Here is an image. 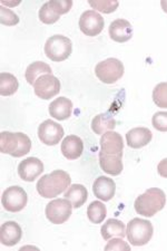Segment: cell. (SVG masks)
Listing matches in <instances>:
<instances>
[{
  "mask_svg": "<svg viewBox=\"0 0 167 251\" xmlns=\"http://www.w3.org/2000/svg\"><path fill=\"white\" fill-rule=\"evenodd\" d=\"M72 179L63 170H56L49 174H45L37 182L36 189L43 198L52 199L69 188Z\"/></svg>",
  "mask_w": 167,
  "mask_h": 251,
  "instance_id": "6da1fadb",
  "label": "cell"
},
{
  "mask_svg": "<svg viewBox=\"0 0 167 251\" xmlns=\"http://www.w3.org/2000/svg\"><path fill=\"white\" fill-rule=\"evenodd\" d=\"M166 204V196L162 189H147L135 200V211L144 217H154L158 211L164 209Z\"/></svg>",
  "mask_w": 167,
  "mask_h": 251,
  "instance_id": "7a4b0ae2",
  "label": "cell"
},
{
  "mask_svg": "<svg viewBox=\"0 0 167 251\" xmlns=\"http://www.w3.org/2000/svg\"><path fill=\"white\" fill-rule=\"evenodd\" d=\"M31 150V141L24 133L1 132L0 134V151L3 154L14 157H22L28 154Z\"/></svg>",
  "mask_w": 167,
  "mask_h": 251,
  "instance_id": "3957f363",
  "label": "cell"
},
{
  "mask_svg": "<svg viewBox=\"0 0 167 251\" xmlns=\"http://www.w3.org/2000/svg\"><path fill=\"white\" fill-rule=\"evenodd\" d=\"M154 228L153 225L148 220L141 219V218H134L130 220L126 229V236L128 241L135 247L145 246L148 244L153 237Z\"/></svg>",
  "mask_w": 167,
  "mask_h": 251,
  "instance_id": "277c9868",
  "label": "cell"
},
{
  "mask_svg": "<svg viewBox=\"0 0 167 251\" xmlns=\"http://www.w3.org/2000/svg\"><path fill=\"white\" fill-rule=\"evenodd\" d=\"M72 52V43L66 36L54 35L45 44V54L52 62L66 60Z\"/></svg>",
  "mask_w": 167,
  "mask_h": 251,
  "instance_id": "5b68a950",
  "label": "cell"
},
{
  "mask_svg": "<svg viewBox=\"0 0 167 251\" xmlns=\"http://www.w3.org/2000/svg\"><path fill=\"white\" fill-rule=\"evenodd\" d=\"M124 65L117 58H107L99 62L95 67V74L100 82L114 84L123 77Z\"/></svg>",
  "mask_w": 167,
  "mask_h": 251,
  "instance_id": "8992f818",
  "label": "cell"
},
{
  "mask_svg": "<svg viewBox=\"0 0 167 251\" xmlns=\"http://www.w3.org/2000/svg\"><path fill=\"white\" fill-rule=\"evenodd\" d=\"M72 202L65 199H55L47 204L45 213L47 219L54 225H62L71 218L72 213Z\"/></svg>",
  "mask_w": 167,
  "mask_h": 251,
  "instance_id": "52a82bcc",
  "label": "cell"
},
{
  "mask_svg": "<svg viewBox=\"0 0 167 251\" xmlns=\"http://www.w3.org/2000/svg\"><path fill=\"white\" fill-rule=\"evenodd\" d=\"M28 202V196L25 190L18 185L6 189L1 197V204L7 211L19 212L25 209Z\"/></svg>",
  "mask_w": 167,
  "mask_h": 251,
  "instance_id": "ba28073f",
  "label": "cell"
},
{
  "mask_svg": "<svg viewBox=\"0 0 167 251\" xmlns=\"http://www.w3.org/2000/svg\"><path fill=\"white\" fill-rule=\"evenodd\" d=\"M105 20L96 10H87L81 14L79 19V28L86 36L94 37L100 34L104 29Z\"/></svg>",
  "mask_w": 167,
  "mask_h": 251,
  "instance_id": "9c48e42d",
  "label": "cell"
},
{
  "mask_svg": "<svg viewBox=\"0 0 167 251\" xmlns=\"http://www.w3.org/2000/svg\"><path fill=\"white\" fill-rule=\"evenodd\" d=\"M34 91L40 99L50 100L60 92V82L52 74L43 75L35 82Z\"/></svg>",
  "mask_w": 167,
  "mask_h": 251,
  "instance_id": "30bf717a",
  "label": "cell"
},
{
  "mask_svg": "<svg viewBox=\"0 0 167 251\" xmlns=\"http://www.w3.org/2000/svg\"><path fill=\"white\" fill-rule=\"evenodd\" d=\"M64 136V128L60 124L54 122L51 120H46L39 125L38 137L46 145L58 144Z\"/></svg>",
  "mask_w": 167,
  "mask_h": 251,
  "instance_id": "8fae6325",
  "label": "cell"
},
{
  "mask_svg": "<svg viewBox=\"0 0 167 251\" xmlns=\"http://www.w3.org/2000/svg\"><path fill=\"white\" fill-rule=\"evenodd\" d=\"M44 164L37 157H27L18 165V174L24 181L32 182L43 173Z\"/></svg>",
  "mask_w": 167,
  "mask_h": 251,
  "instance_id": "7c38bea8",
  "label": "cell"
},
{
  "mask_svg": "<svg viewBox=\"0 0 167 251\" xmlns=\"http://www.w3.org/2000/svg\"><path fill=\"white\" fill-rule=\"evenodd\" d=\"M124 142L119 133L108 131L100 139V152L105 154L123 155Z\"/></svg>",
  "mask_w": 167,
  "mask_h": 251,
  "instance_id": "4fadbf2b",
  "label": "cell"
},
{
  "mask_svg": "<svg viewBox=\"0 0 167 251\" xmlns=\"http://www.w3.org/2000/svg\"><path fill=\"white\" fill-rule=\"evenodd\" d=\"M93 192L99 200L107 202L112 200L114 196H115L116 184L111 177L99 176L94 182Z\"/></svg>",
  "mask_w": 167,
  "mask_h": 251,
  "instance_id": "5bb4252c",
  "label": "cell"
},
{
  "mask_svg": "<svg viewBox=\"0 0 167 251\" xmlns=\"http://www.w3.org/2000/svg\"><path fill=\"white\" fill-rule=\"evenodd\" d=\"M109 36L117 43H126L133 37V27L126 19H116L109 25Z\"/></svg>",
  "mask_w": 167,
  "mask_h": 251,
  "instance_id": "9a60e30c",
  "label": "cell"
},
{
  "mask_svg": "<svg viewBox=\"0 0 167 251\" xmlns=\"http://www.w3.org/2000/svg\"><path fill=\"white\" fill-rule=\"evenodd\" d=\"M23 230L15 221H7L1 226L0 230V240L1 244L7 247H13L22 240Z\"/></svg>",
  "mask_w": 167,
  "mask_h": 251,
  "instance_id": "2e32d148",
  "label": "cell"
},
{
  "mask_svg": "<svg viewBox=\"0 0 167 251\" xmlns=\"http://www.w3.org/2000/svg\"><path fill=\"white\" fill-rule=\"evenodd\" d=\"M153 139L152 132L146 127H135L132 128L126 134V142L129 148L141 149L149 144Z\"/></svg>",
  "mask_w": 167,
  "mask_h": 251,
  "instance_id": "e0dca14e",
  "label": "cell"
},
{
  "mask_svg": "<svg viewBox=\"0 0 167 251\" xmlns=\"http://www.w3.org/2000/svg\"><path fill=\"white\" fill-rule=\"evenodd\" d=\"M99 165L103 171L111 176H119L123 172V155L105 154L99 151Z\"/></svg>",
  "mask_w": 167,
  "mask_h": 251,
  "instance_id": "ac0fdd59",
  "label": "cell"
},
{
  "mask_svg": "<svg viewBox=\"0 0 167 251\" xmlns=\"http://www.w3.org/2000/svg\"><path fill=\"white\" fill-rule=\"evenodd\" d=\"M84 143L77 135H68L62 143V153L68 160H76L83 154Z\"/></svg>",
  "mask_w": 167,
  "mask_h": 251,
  "instance_id": "d6986e66",
  "label": "cell"
},
{
  "mask_svg": "<svg viewBox=\"0 0 167 251\" xmlns=\"http://www.w3.org/2000/svg\"><path fill=\"white\" fill-rule=\"evenodd\" d=\"M49 114L58 121L69 119L72 114V102L66 97H58L50 103Z\"/></svg>",
  "mask_w": 167,
  "mask_h": 251,
  "instance_id": "ffe728a7",
  "label": "cell"
},
{
  "mask_svg": "<svg viewBox=\"0 0 167 251\" xmlns=\"http://www.w3.org/2000/svg\"><path fill=\"white\" fill-rule=\"evenodd\" d=\"M101 237L106 241L111 240L112 238H123L126 236L125 225L118 219H108L103 225L100 229Z\"/></svg>",
  "mask_w": 167,
  "mask_h": 251,
  "instance_id": "44dd1931",
  "label": "cell"
},
{
  "mask_svg": "<svg viewBox=\"0 0 167 251\" xmlns=\"http://www.w3.org/2000/svg\"><path fill=\"white\" fill-rule=\"evenodd\" d=\"M116 126V121L109 113H101L96 115L92 121V129L97 135H103L112 131Z\"/></svg>",
  "mask_w": 167,
  "mask_h": 251,
  "instance_id": "7402d4cb",
  "label": "cell"
},
{
  "mask_svg": "<svg viewBox=\"0 0 167 251\" xmlns=\"http://www.w3.org/2000/svg\"><path fill=\"white\" fill-rule=\"evenodd\" d=\"M65 198L72 202L74 208L78 209L85 204L88 198L87 189L81 184H72L65 192Z\"/></svg>",
  "mask_w": 167,
  "mask_h": 251,
  "instance_id": "603a6c76",
  "label": "cell"
},
{
  "mask_svg": "<svg viewBox=\"0 0 167 251\" xmlns=\"http://www.w3.org/2000/svg\"><path fill=\"white\" fill-rule=\"evenodd\" d=\"M51 68L48 64L44 62H34L27 67L25 77L27 79V82L34 86L35 82L40 77V76L51 74Z\"/></svg>",
  "mask_w": 167,
  "mask_h": 251,
  "instance_id": "cb8c5ba5",
  "label": "cell"
},
{
  "mask_svg": "<svg viewBox=\"0 0 167 251\" xmlns=\"http://www.w3.org/2000/svg\"><path fill=\"white\" fill-rule=\"evenodd\" d=\"M19 82L10 73L0 74V94L2 96H11L18 91Z\"/></svg>",
  "mask_w": 167,
  "mask_h": 251,
  "instance_id": "d4e9b609",
  "label": "cell"
},
{
  "mask_svg": "<svg viewBox=\"0 0 167 251\" xmlns=\"http://www.w3.org/2000/svg\"><path fill=\"white\" fill-rule=\"evenodd\" d=\"M106 214H107V209L105 204L100 201L92 202L87 208V217L93 224H101L105 220Z\"/></svg>",
  "mask_w": 167,
  "mask_h": 251,
  "instance_id": "484cf974",
  "label": "cell"
},
{
  "mask_svg": "<svg viewBox=\"0 0 167 251\" xmlns=\"http://www.w3.org/2000/svg\"><path fill=\"white\" fill-rule=\"evenodd\" d=\"M59 17L60 15L58 14V11L56 10L55 6L52 5V1L45 2L43 7L40 8L39 19L42 20L44 24H46V25H51V24L58 22Z\"/></svg>",
  "mask_w": 167,
  "mask_h": 251,
  "instance_id": "4316f807",
  "label": "cell"
},
{
  "mask_svg": "<svg viewBox=\"0 0 167 251\" xmlns=\"http://www.w3.org/2000/svg\"><path fill=\"white\" fill-rule=\"evenodd\" d=\"M154 103L161 108H167V83H160L153 91Z\"/></svg>",
  "mask_w": 167,
  "mask_h": 251,
  "instance_id": "83f0119b",
  "label": "cell"
},
{
  "mask_svg": "<svg viewBox=\"0 0 167 251\" xmlns=\"http://www.w3.org/2000/svg\"><path fill=\"white\" fill-rule=\"evenodd\" d=\"M89 6L94 8L95 10L101 11V13L105 14H111L115 11L118 6H119V2L116 1V0H107V1H103V0H89Z\"/></svg>",
  "mask_w": 167,
  "mask_h": 251,
  "instance_id": "f1b7e54d",
  "label": "cell"
},
{
  "mask_svg": "<svg viewBox=\"0 0 167 251\" xmlns=\"http://www.w3.org/2000/svg\"><path fill=\"white\" fill-rule=\"evenodd\" d=\"M0 13H1V15H0V22H1L2 25L15 26L19 23V17L13 10H9L8 8L1 6V8H0Z\"/></svg>",
  "mask_w": 167,
  "mask_h": 251,
  "instance_id": "f546056e",
  "label": "cell"
},
{
  "mask_svg": "<svg viewBox=\"0 0 167 251\" xmlns=\"http://www.w3.org/2000/svg\"><path fill=\"white\" fill-rule=\"evenodd\" d=\"M153 126L160 132H167V112L155 113L152 119Z\"/></svg>",
  "mask_w": 167,
  "mask_h": 251,
  "instance_id": "4dcf8cb0",
  "label": "cell"
},
{
  "mask_svg": "<svg viewBox=\"0 0 167 251\" xmlns=\"http://www.w3.org/2000/svg\"><path fill=\"white\" fill-rule=\"evenodd\" d=\"M105 250H130V247L128 246L127 242L123 240V238H112L107 245L105 247Z\"/></svg>",
  "mask_w": 167,
  "mask_h": 251,
  "instance_id": "1f68e13d",
  "label": "cell"
},
{
  "mask_svg": "<svg viewBox=\"0 0 167 251\" xmlns=\"http://www.w3.org/2000/svg\"><path fill=\"white\" fill-rule=\"evenodd\" d=\"M157 171L160 173V176L167 179V159L162 160L157 165Z\"/></svg>",
  "mask_w": 167,
  "mask_h": 251,
  "instance_id": "d6a6232c",
  "label": "cell"
},
{
  "mask_svg": "<svg viewBox=\"0 0 167 251\" xmlns=\"http://www.w3.org/2000/svg\"><path fill=\"white\" fill-rule=\"evenodd\" d=\"M20 1L18 2H7V1H1V5H7V6H18Z\"/></svg>",
  "mask_w": 167,
  "mask_h": 251,
  "instance_id": "836d02e7",
  "label": "cell"
},
{
  "mask_svg": "<svg viewBox=\"0 0 167 251\" xmlns=\"http://www.w3.org/2000/svg\"><path fill=\"white\" fill-rule=\"evenodd\" d=\"M161 6L163 8V10H164L165 13H167V1L166 0H163V1L161 2Z\"/></svg>",
  "mask_w": 167,
  "mask_h": 251,
  "instance_id": "e575fe53",
  "label": "cell"
}]
</instances>
